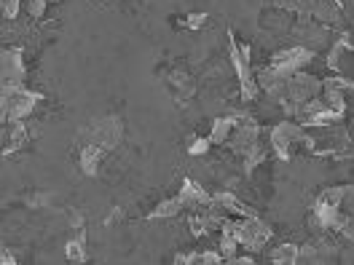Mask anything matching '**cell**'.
<instances>
[{
    "label": "cell",
    "mask_w": 354,
    "mask_h": 265,
    "mask_svg": "<svg viewBox=\"0 0 354 265\" xmlns=\"http://www.w3.org/2000/svg\"><path fill=\"white\" fill-rule=\"evenodd\" d=\"M322 94V81L317 78V75H311L306 70H301V72H295V75H290L288 81V94H285V102H282V110L292 115L298 105H304V102H309L314 97H319Z\"/></svg>",
    "instance_id": "6da1fadb"
},
{
    "label": "cell",
    "mask_w": 354,
    "mask_h": 265,
    "mask_svg": "<svg viewBox=\"0 0 354 265\" xmlns=\"http://www.w3.org/2000/svg\"><path fill=\"white\" fill-rule=\"evenodd\" d=\"M24 75H27V67H24V54L22 48H3V57H0V97H11L14 91L24 88Z\"/></svg>",
    "instance_id": "7a4b0ae2"
},
{
    "label": "cell",
    "mask_w": 354,
    "mask_h": 265,
    "mask_svg": "<svg viewBox=\"0 0 354 265\" xmlns=\"http://www.w3.org/2000/svg\"><path fill=\"white\" fill-rule=\"evenodd\" d=\"M231 65L236 70V78H239V88H242V99L244 102H252L258 94H261V86L255 81V72L250 67V48L236 41L231 35Z\"/></svg>",
    "instance_id": "3957f363"
},
{
    "label": "cell",
    "mask_w": 354,
    "mask_h": 265,
    "mask_svg": "<svg viewBox=\"0 0 354 265\" xmlns=\"http://www.w3.org/2000/svg\"><path fill=\"white\" fill-rule=\"evenodd\" d=\"M38 102H41V94L30 91V88H19L11 97H0V118H3V124L30 118L38 108Z\"/></svg>",
    "instance_id": "277c9868"
},
{
    "label": "cell",
    "mask_w": 354,
    "mask_h": 265,
    "mask_svg": "<svg viewBox=\"0 0 354 265\" xmlns=\"http://www.w3.org/2000/svg\"><path fill=\"white\" fill-rule=\"evenodd\" d=\"M121 137H124V124L115 115H105V118L94 121L86 129V134H84V139L88 145H97L102 150H113L121 142Z\"/></svg>",
    "instance_id": "5b68a950"
},
{
    "label": "cell",
    "mask_w": 354,
    "mask_h": 265,
    "mask_svg": "<svg viewBox=\"0 0 354 265\" xmlns=\"http://www.w3.org/2000/svg\"><path fill=\"white\" fill-rule=\"evenodd\" d=\"M225 145H228V150H234L236 155L247 158V155L261 145V126H258L250 115L236 118V126H234V132H231Z\"/></svg>",
    "instance_id": "8992f818"
},
{
    "label": "cell",
    "mask_w": 354,
    "mask_h": 265,
    "mask_svg": "<svg viewBox=\"0 0 354 265\" xmlns=\"http://www.w3.org/2000/svg\"><path fill=\"white\" fill-rule=\"evenodd\" d=\"M290 35L295 38L298 46H306L311 51H319V48L330 46V38H333L330 27L314 22V19H301V22H295L292 30H290Z\"/></svg>",
    "instance_id": "52a82bcc"
},
{
    "label": "cell",
    "mask_w": 354,
    "mask_h": 265,
    "mask_svg": "<svg viewBox=\"0 0 354 265\" xmlns=\"http://www.w3.org/2000/svg\"><path fill=\"white\" fill-rule=\"evenodd\" d=\"M314 54L317 51H311L306 46H290V48H282V51H277L274 57H271V62L268 65H274L279 72H285V75H295V72H301V70H306V67L314 62Z\"/></svg>",
    "instance_id": "ba28073f"
},
{
    "label": "cell",
    "mask_w": 354,
    "mask_h": 265,
    "mask_svg": "<svg viewBox=\"0 0 354 265\" xmlns=\"http://www.w3.org/2000/svg\"><path fill=\"white\" fill-rule=\"evenodd\" d=\"M301 139H304V126L295 124V121H282L279 126H274L271 134H268L271 150L277 153V158H282V161H288L292 145L301 142Z\"/></svg>",
    "instance_id": "9c48e42d"
},
{
    "label": "cell",
    "mask_w": 354,
    "mask_h": 265,
    "mask_svg": "<svg viewBox=\"0 0 354 265\" xmlns=\"http://www.w3.org/2000/svg\"><path fill=\"white\" fill-rule=\"evenodd\" d=\"M212 204L215 209H221L223 215H231V217H252V206H247L242 199H236V193H228V190H221L212 196Z\"/></svg>",
    "instance_id": "30bf717a"
},
{
    "label": "cell",
    "mask_w": 354,
    "mask_h": 265,
    "mask_svg": "<svg viewBox=\"0 0 354 265\" xmlns=\"http://www.w3.org/2000/svg\"><path fill=\"white\" fill-rule=\"evenodd\" d=\"M311 19L333 30V27H341V24H344V11H341L338 0H317Z\"/></svg>",
    "instance_id": "8fae6325"
},
{
    "label": "cell",
    "mask_w": 354,
    "mask_h": 265,
    "mask_svg": "<svg viewBox=\"0 0 354 265\" xmlns=\"http://www.w3.org/2000/svg\"><path fill=\"white\" fill-rule=\"evenodd\" d=\"M6 126V132H3V153H17V150H22L24 145H27V139H30V134L24 129V121H11V124H3Z\"/></svg>",
    "instance_id": "7c38bea8"
},
{
    "label": "cell",
    "mask_w": 354,
    "mask_h": 265,
    "mask_svg": "<svg viewBox=\"0 0 354 265\" xmlns=\"http://www.w3.org/2000/svg\"><path fill=\"white\" fill-rule=\"evenodd\" d=\"M180 196H183V201H185V209L191 212V209H204V206H212V196L201 188V185H196L194 179H185L183 182V188H180Z\"/></svg>",
    "instance_id": "4fadbf2b"
},
{
    "label": "cell",
    "mask_w": 354,
    "mask_h": 265,
    "mask_svg": "<svg viewBox=\"0 0 354 265\" xmlns=\"http://www.w3.org/2000/svg\"><path fill=\"white\" fill-rule=\"evenodd\" d=\"M167 84H169V91L175 94L177 102H185V99H191V97L196 94V84H194V78H191V75H185L183 70L169 72V75H167Z\"/></svg>",
    "instance_id": "5bb4252c"
},
{
    "label": "cell",
    "mask_w": 354,
    "mask_h": 265,
    "mask_svg": "<svg viewBox=\"0 0 354 265\" xmlns=\"http://www.w3.org/2000/svg\"><path fill=\"white\" fill-rule=\"evenodd\" d=\"M292 14L285 11V8H277V6H271V11H263L261 14V27L263 30H274V32H290L292 30Z\"/></svg>",
    "instance_id": "9a60e30c"
},
{
    "label": "cell",
    "mask_w": 354,
    "mask_h": 265,
    "mask_svg": "<svg viewBox=\"0 0 354 265\" xmlns=\"http://www.w3.org/2000/svg\"><path fill=\"white\" fill-rule=\"evenodd\" d=\"M108 150H102V148H97V145H84L81 148V153H78V166H81V172L86 177H94L100 172V164H102V158H105Z\"/></svg>",
    "instance_id": "2e32d148"
},
{
    "label": "cell",
    "mask_w": 354,
    "mask_h": 265,
    "mask_svg": "<svg viewBox=\"0 0 354 265\" xmlns=\"http://www.w3.org/2000/svg\"><path fill=\"white\" fill-rule=\"evenodd\" d=\"M234 126H236V115H221V118H215L212 121V129H209L212 145H225L231 132H234Z\"/></svg>",
    "instance_id": "e0dca14e"
},
{
    "label": "cell",
    "mask_w": 354,
    "mask_h": 265,
    "mask_svg": "<svg viewBox=\"0 0 354 265\" xmlns=\"http://www.w3.org/2000/svg\"><path fill=\"white\" fill-rule=\"evenodd\" d=\"M271 6L285 8V11H290L292 17H298V19H311L317 0H271Z\"/></svg>",
    "instance_id": "ac0fdd59"
},
{
    "label": "cell",
    "mask_w": 354,
    "mask_h": 265,
    "mask_svg": "<svg viewBox=\"0 0 354 265\" xmlns=\"http://www.w3.org/2000/svg\"><path fill=\"white\" fill-rule=\"evenodd\" d=\"M183 209H185V201H183V196L177 193V196H172V199L161 201L148 217H151V220H164V217H175V215H180Z\"/></svg>",
    "instance_id": "d6986e66"
},
{
    "label": "cell",
    "mask_w": 354,
    "mask_h": 265,
    "mask_svg": "<svg viewBox=\"0 0 354 265\" xmlns=\"http://www.w3.org/2000/svg\"><path fill=\"white\" fill-rule=\"evenodd\" d=\"M268 260L274 265H295L298 263V244H279V246H274Z\"/></svg>",
    "instance_id": "ffe728a7"
},
{
    "label": "cell",
    "mask_w": 354,
    "mask_h": 265,
    "mask_svg": "<svg viewBox=\"0 0 354 265\" xmlns=\"http://www.w3.org/2000/svg\"><path fill=\"white\" fill-rule=\"evenodd\" d=\"M298 263H306V265L325 263V260H322V252H319V246H317V242H314V239L298 246Z\"/></svg>",
    "instance_id": "44dd1931"
},
{
    "label": "cell",
    "mask_w": 354,
    "mask_h": 265,
    "mask_svg": "<svg viewBox=\"0 0 354 265\" xmlns=\"http://www.w3.org/2000/svg\"><path fill=\"white\" fill-rule=\"evenodd\" d=\"M218 249H221V255L225 257V263H231V260H234V257L239 255L242 244L236 242V239H234L231 233H223V236H221V246H218Z\"/></svg>",
    "instance_id": "7402d4cb"
},
{
    "label": "cell",
    "mask_w": 354,
    "mask_h": 265,
    "mask_svg": "<svg viewBox=\"0 0 354 265\" xmlns=\"http://www.w3.org/2000/svg\"><path fill=\"white\" fill-rule=\"evenodd\" d=\"M65 255H67V260H70V263H84V260H86V249H84V236H78V239L67 242Z\"/></svg>",
    "instance_id": "603a6c76"
},
{
    "label": "cell",
    "mask_w": 354,
    "mask_h": 265,
    "mask_svg": "<svg viewBox=\"0 0 354 265\" xmlns=\"http://www.w3.org/2000/svg\"><path fill=\"white\" fill-rule=\"evenodd\" d=\"M266 155H268V150H266L263 142H261V145H258V148H255L252 153L244 158V169H247V172H252V169H255V166H258L261 161H266Z\"/></svg>",
    "instance_id": "cb8c5ba5"
},
{
    "label": "cell",
    "mask_w": 354,
    "mask_h": 265,
    "mask_svg": "<svg viewBox=\"0 0 354 265\" xmlns=\"http://www.w3.org/2000/svg\"><path fill=\"white\" fill-rule=\"evenodd\" d=\"M209 148H212V139H209V137H196V139L188 145V153H191V155H204Z\"/></svg>",
    "instance_id": "d4e9b609"
},
{
    "label": "cell",
    "mask_w": 354,
    "mask_h": 265,
    "mask_svg": "<svg viewBox=\"0 0 354 265\" xmlns=\"http://www.w3.org/2000/svg\"><path fill=\"white\" fill-rule=\"evenodd\" d=\"M0 6H3V17L6 19H17L19 8H22V0H0Z\"/></svg>",
    "instance_id": "484cf974"
},
{
    "label": "cell",
    "mask_w": 354,
    "mask_h": 265,
    "mask_svg": "<svg viewBox=\"0 0 354 265\" xmlns=\"http://www.w3.org/2000/svg\"><path fill=\"white\" fill-rule=\"evenodd\" d=\"M46 6H48V0H27V14L32 19H41L46 14Z\"/></svg>",
    "instance_id": "4316f807"
},
{
    "label": "cell",
    "mask_w": 354,
    "mask_h": 265,
    "mask_svg": "<svg viewBox=\"0 0 354 265\" xmlns=\"http://www.w3.org/2000/svg\"><path fill=\"white\" fill-rule=\"evenodd\" d=\"M218 265V263H225V257L221 255V249H209V252H201V265Z\"/></svg>",
    "instance_id": "83f0119b"
},
{
    "label": "cell",
    "mask_w": 354,
    "mask_h": 265,
    "mask_svg": "<svg viewBox=\"0 0 354 265\" xmlns=\"http://www.w3.org/2000/svg\"><path fill=\"white\" fill-rule=\"evenodd\" d=\"M204 22H207V14H191V17H188V27H191V30H199Z\"/></svg>",
    "instance_id": "f1b7e54d"
},
{
    "label": "cell",
    "mask_w": 354,
    "mask_h": 265,
    "mask_svg": "<svg viewBox=\"0 0 354 265\" xmlns=\"http://www.w3.org/2000/svg\"><path fill=\"white\" fill-rule=\"evenodd\" d=\"M231 263L234 265H252L255 263V257H252V252H247V255H236Z\"/></svg>",
    "instance_id": "f546056e"
},
{
    "label": "cell",
    "mask_w": 354,
    "mask_h": 265,
    "mask_svg": "<svg viewBox=\"0 0 354 265\" xmlns=\"http://www.w3.org/2000/svg\"><path fill=\"white\" fill-rule=\"evenodd\" d=\"M14 260H17V257H11V252H8V249H3V265H11Z\"/></svg>",
    "instance_id": "4dcf8cb0"
},
{
    "label": "cell",
    "mask_w": 354,
    "mask_h": 265,
    "mask_svg": "<svg viewBox=\"0 0 354 265\" xmlns=\"http://www.w3.org/2000/svg\"><path fill=\"white\" fill-rule=\"evenodd\" d=\"M51 3H57V0H48V6H51Z\"/></svg>",
    "instance_id": "1f68e13d"
}]
</instances>
